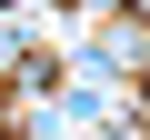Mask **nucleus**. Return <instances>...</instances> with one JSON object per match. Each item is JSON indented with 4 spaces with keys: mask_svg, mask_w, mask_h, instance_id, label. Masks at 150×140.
<instances>
[{
    "mask_svg": "<svg viewBox=\"0 0 150 140\" xmlns=\"http://www.w3.org/2000/svg\"><path fill=\"white\" fill-rule=\"evenodd\" d=\"M140 100H150V80H140Z\"/></svg>",
    "mask_w": 150,
    "mask_h": 140,
    "instance_id": "f03ea898",
    "label": "nucleus"
},
{
    "mask_svg": "<svg viewBox=\"0 0 150 140\" xmlns=\"http://www.w3.org/2000/svg\"><path fill=\"white\" fill-rule=\"evenodd\" d=\"M140 30H150V0H140Z\"/></svg>",
    "mask_w": 150,
    "mask_h": 140,
    "instance_id": "f257e3e1",
    "label": "nucleus"
}]
</instances>
